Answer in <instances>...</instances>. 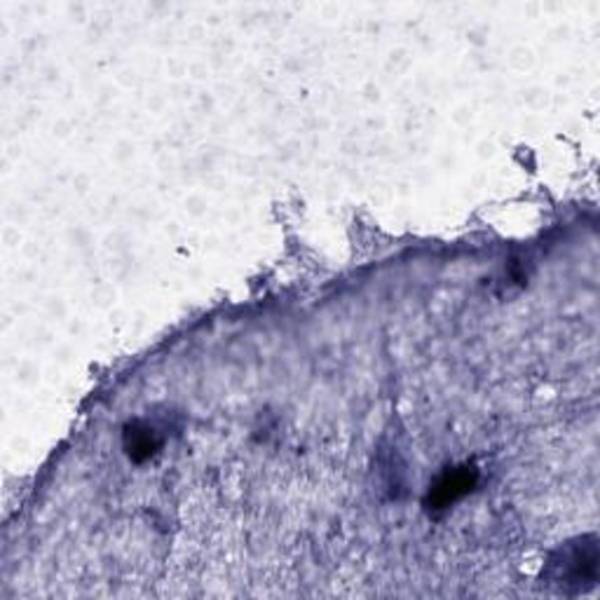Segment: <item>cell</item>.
<instances>
[{"mask_svg":"<svg viewBox=\"0 0 600 600\" xmlns=\"http://www.w3.org/2000/svg\"><path fill=\"white\" fill-rule=\"evenodd\" d=\"M546 579L560 593H587L598 581V544L596 537H581L566 549H558L546 568Z\"/></svg>","mask_w":600,"mask_h":600,"instance_id":"cell-1","label":"cell"},{"mask_svg":"<svg viewBox=\"0 0 600 600\" xmlns=\"http://www.w3.org/2000/svg\"><path fill=\"white\" fill-rule=\"evenodd\" d=\"M476 481H479V471L469 465L453 467V469L444 471L436 479V484L430 488L427 509H432V511L448 509L457 500H463L467 492H471Z\"/></svg>","mask_w":600,"mask_h":600,"instance_id":"cell-2","label":"cell"},{"mask_svg":"<svg viewBox=\"0 0 600 600\" xmlns=\"http://www.w3.org/2000/svg\"><path fill=\"white\" fill-rule=\"evenodd\" d=\"M122 441H125V451L134 463L151 460V457L163 446L160 436L155 434L153 427L144 425V422H132V425H127Z\"/></svg>","mask_w":600,"mask_h":600,"instance_id":"cell-3","label":"cell"}]
</instances>
